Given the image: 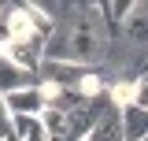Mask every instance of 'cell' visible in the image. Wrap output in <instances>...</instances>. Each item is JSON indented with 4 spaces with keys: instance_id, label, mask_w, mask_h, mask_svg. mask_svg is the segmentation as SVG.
<instances>
[{
    "instance_id": "obj_1",
    "label": "cell",
    "mask_w": 148,
    "mask_h": 141,
    "mask_svg": "<svg viewBox=\"0 0 148 141\" xmlns=\"http://www.w3.org/2000/svg\"><path fill=\"white\" fill-rule=\"evenodd\" d=\"M34 86H41V74L22 70L18 63H11L8 56L0 52V97H11L18 89H34Z\"/></svg>"
},
{
    "instance_id": "obj_2",
    "label": "cell",
    "mask_w": 148,
    "mask_h": 141,
    "mask_svg": "<svg viewBox=\"0 0 148 141\" xmlns=\"http://www.w3.org/2000/svg\"><path fill=\"white\" fill-rule=\"evenodd\" d=\"M4 104H8L11 115H34V119H41L45 108H48V97H45L41 86H34V89H18L11 97H4Z\"/></svg>"
},
{
    "instance_id": "obj_3",
    "label": "cell",
    "mask_w": 148,
    "mask_h": 141,
    "mask_svg": "<svg viewBox=\"0 0 148 141\" xmlns=\"http://www.w3.org/2000/svg\"><path fill=\"white\" fill-rule=\"evenodd\" d=\"M85 141H126V134H122V111L111 104L108 111H104V119L96 123V130H92Z\"/></svg>"
},
{
    "instance_id": "obj_4",
    "label": "cell",
    "mask_w": 148,
    "mask_h": 141,
    "mask_svg": "<svg viewBox=\"0 0 148 141\" xmlns=\"http://www.w3.org/2000/svg\"><path fill=\"white\" fill-rule=\"evenodd\" d=\"M122 111V134H126V141H145L148 138V111L137 104L130 108H119Z\"/></svg>"
},
{
    "instance_id": "obj_5",
    "label": "cell",
    "mask_w": 148,
    "mask_h": 141,
    "mask_svg": "<svg viewBox=\"0 0 148 141\" xmlns=\"http://www.w3.org/2000/svg\"><path fill=\"white\" fill-rule=\"evenodd\" d=\"M137 108H145V111H148V78L137 82Z\"/></svg>"
},
{
    "instance_id": "obj_6",
    "label": "cell",
    "mask_w": 148,
    "mask_h": 141,
    "mask_svg": "<svg viewBox=\"0 0 148 141\" xmlns=\"http://www.w3.org/2000/svg\"><path fill=\"white\" fill-rule=\"evenodd\" d=\"M30 141H48V138H45V126H41V130H37V134H34Z\"/></svg>"
},
{
    "instance_id": "obj_7",
    "label": "cell",
    "mask_w": 148,
    "mask_h": 141,
    "mask_svg": "<svg viewBox=\"0 0 148 141\" xmlns=\"http://www.w3.org/2000/svg\"><path fill=\"white\" fill-rule=\"evenodd\" d=\"M11 141H15V138H11Z\"/></svg>"
}]
</instances>
